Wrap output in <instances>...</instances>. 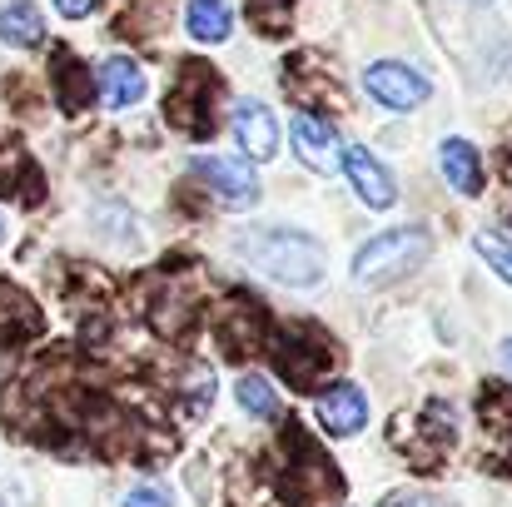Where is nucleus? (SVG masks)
Masks as SVG:
<instances>
[{
  "instance_id": "nucleus-27",
  "label": "nucleus",
  "mask_w": 512,
  "mask_h": 507,
  "mask_svg": "<svg viewBox=\"0 0 512 507\" xmlns=\"http://www.w3.org/2000/svg\"><path fill=\"white\" fill-rule=\"evenodd\" d=\"M468 5H488V0H468Z\"/></svg>"
},
{
  "instance_id": "nucleus-20",
  "label": "nucleus",
  "mask_w": 512,
  "mask_h": 507,
  "mask_svg": "<svg viewBox=\"0 0 512 507\" xmlns=\"http://www.w3.org/2000/svg\"><path fill=\"white\" fill-rule=\"evenodd\" d=\"M239 403H244V413H254V418H274V413H279V393H274V383L259 378V373L239 378Z\"/></svg>"
},
{
  "instance_id": "nucleus-22",
  "label": "nucleus",
  "mask_w": 512,
  "mask_h": 507,
  "mask_svg": "<svg viewBox=\"0 0 512 507\" xmlns=\"http://www.w3.org/2000/svg\"><path fill=\"white\" fill-rule=\"evenodd\" d=\"M289 10H294V0H249V15L264 30H284L289 25Z\"/></svg>"
},
{
  "instance_id": "nucleus-6",
  "label": "nucleus",
  "mask_w": 512,
  "mask_h": 507,
  "mask_svg": "<svg viewBox=\"0 0 512 507\" xmlns=\"http://www.w3.org/2000/svg\"><path fill=\"white\" fill-rule=\"evenodd\" d=\"M363 85H368V95H373L383 110H418V105L428 100V80H423L418 70L398 65V60H378V65H368Z\"/></svg>"
},
{
  "instance_id": "nucleus-9",
  "label": "nucleus",
  "mask_w": 512,
  "mask_h": 507,
  "mask_svg": "<svg viewBox=\"0 0 512 507\" xmlns=\"http://www.w3.org/2000/svg\"><path fill=\"white\" fill-rule=\"evenodd\" d=\"M274 363H279V373H284L294 388H309V383L324 378V368L334 363V353H329L324 343H314L304 329H294V334H284L274 343Z\"/></svg>"
},
{
  "instance_id": "nucleus-13",
  "label": "nucleus",
  "mask_w": 512,
  "mask_h": 507,
  "mask_svg": "<svg viewBox=\"0 0 512 507\" xmlns=\"http://www.w3.org/2000/svg\"><path fill=\"white\" fill-rule=\"evenodd\" d=\"M264 314L254 309V304H244V299H234L224 314H219V343L229 348V358H254L259 348H264Z\"/></svg>"
},
{
  "instance_id": "nucleus-23",
  "label": "nucleus",
  "mask_w": 512,
  "mask_h": 507,
  "mask_svg": "<svg viewBox=\"0 0 512 507\" xmlns=\"http://www.w3.org/2000/svg\"><path fill=\"white\" fill-rule=\"evenodd\" d=\"M125 507H170V493H165L160 483H140V488L125 498Z\"/></svg>"
},
{
  "instance_id": "nucleus-3",
  "label": "nucleus",
  "mask_w": 512,
  "mask_h": 507,
  "mask_svg": "<svg viewBox=\"0 0 512 507\" xmlns=\"http://www.w3.org/2000/svg\"><path fill=\"white\" fill-rule=\"evenodd\" d=\"M428 234L418 229V224H408V229H393V234H373L358 254H353V274L363 279V284H383V279H408V274H418V264L428 259Z\"/></svg>"
},
{
  "instance_id": "nucleus-11",
  "label": "nucleus",
  "mask_w": 512,
  "mask_h": 507,
  "mask_svg": "<svg viewBox=\"0 0 512 507\" xmlns=\"http://www.w3.org/2000/svg\"><path fill=\"white\" fill-rule=\"evenodd\" d=\"M234 140L249 160H274L279 155V120L269 105L259 100H239L234 105Z\"/></svg>"
},
{
  "instance_id": "nucleus-8",
  "label": "nucleus",
  "mask_w": 512,
  "mask_h": 507,
  "mask_svg": "<svg viewBox=\"0 0 512 507\" xmlns=\"http://www.w3.org/2000/svg\"><path fill=\"white\" fill-rule=\"evenodd\" d=\"M339 165H343L348 184L358 189V199H363L368 209H388V204L398 199V179L388 174V165H383L373 150H363V145H348Z\"/></svg>"
},
{
  "instance_id": "nucleus-5",
  "label": "nucleus",
  "mask_w": 512,
  "mask_h": 507,
  "mask_svg": "<svg viewBox=\"0 0 512 507\" xmlns=\"http://www.w3.org/2000/svg\"><path fill=\"white\" fill-rule=\"evenodd\" d=\"M189 174L224 204V209H249L254 199H259V179H254V169L244 165V160H224V155H199Z\"/></svg>"
},
{
  "instance_id": "nucleus-28",
  "label": "nucleus",
  "mask_w": 512,
  "mask_h": 507,
  "mask_svg": "<svg viewBox=\"0 0 512 507\" xmlns=\"http://www.w3.org/2000/svg\"><path fill=\"white\" fill-rule=\"evenodd\" d=\"M0 234H5V224H0Z\"/></svg>"
},
{
  "instance_id": "nucleus-19",
  "label": "nucleus",
  "mask_w": 512,
  "mask_h": 507,
  "mask_svg": "<svg viewBox=\"0 0 512 507\" xmlns=\"http://www.w3.org/2000/svg\"><path fill=\"white\" fill-rule=\"evenodd\" d=\"M0 304H5V314H0V338H5V343H20V338L40 334V309H35L20 289L0 284Z\"/></svg>"
},
{
  "instance_id": "nucleus-14",
  "label": "nucleus",
  "mask_w": 512,
  "mask_h": 507,
  "mask_svg": "<svg viewBox=\"0 0 512 507\" xmlns=\"http://www.w3.org/2000/svg\"><path fill=\"white\" fill-rule=\"evenodd\" d=\"M95 95L110 105V110H130L140 95H145V70L130 60V55H110L95 75Z\"/></svg>"
},
{
  "instance_id": "nucleus-21",
  "label": "nucleus",
  "mask_w": 512,
  "mask_h": 507,
  "mask_svg": "<svg viewBox=\"0 0 512 507\" xmlns=\"http://www.w3.org/2000/svg\"><path fill=\"white\" fill-rule=\"evenodd\" d=\"M478 254H483V259H488V264L512 284V244L503 239V234H478Z\"/></svg>"
},
{
  "instance_id": "nucleus-7",
  "label": "nucleus",
  "mask_w": 512,
  "mask_h": 507,
  "mask_svg": "<svg viewBox=\"0 0 512 507\" xmlns=\"http://www.w3.org/2000/svg\"><path fill=\"white\" fill-rule=\"evenodd\" d=\"M478 423H483V463L493 473H508L512 468V398L503 388H483Z\"/></svg>"
},
{
  "instance_id": "nucleus-2",
  "label": "nucleus",
  "mask_w": 512,
  "mask_h": 507,
  "mask_svg": "<svg viewBox=\"0 0 512 507\" xmlns=\"http://www.w3.org/2000/svg\"><path fill=\"white\" fill-rule=\"evenodd\" d=\"M284 473H279V493H289L294 503H329V498H339L343 483H339V468L304 438V428L299 423H289L284 428Z\"/></svg>"
},
{
  "instance_id": "nucleus-24",
  "label": "nucleus",
  "mask_w": 512,
  "mask_h": 507,
  "mask_svg": "<svg viewBox=\"0 0 512 507\" xmlns=\"http://www.w3.org/2000/svg\"><path fill=\"white\" fill-rule=\"evenodd\" d=\"M383 507H448L443 498H428V493H393Z\"/></svg>"
},
{
  "instance_id": "nucleus-26",
  "label": "nucleus",
  "mask_w": 512,
  "mask_h": 507,
  "mask_svg": "<svg viewBox=\"0 0 512 507\" xmlns=\"http://www.w3.org/2000/svg\"><path fill=\"white\" fill-rule=\"evenodd\" d=\"M503 353H508V363H512V338H508V348H503Z\"/></svg>"
},
{
  "instance_id": "nucleus-12",
  "label": "nucleus",
  "mask_w": 512,
  "mask_h": 507,
  "mask_svg": "<svg viewBox=\"0 0 512 507\" xmlns=\"http://www.w3.org/2000/svg\"><path fill=\"white\" fill-rule=\"evenodd\" d=\"M363 423H368V398H363V388H353V383H334V388H324V393H319V428H324V433H334V438H353Z\"/></svg>"
},
{
  "instance_id": "nucleus-17",
  "label": "nucleus",
  "mask_w": 512,
  "mask_h": 507,
  "mask_svg": "<svg viewBox=\"0 0 512 507\" xmlns=\"http://www.w3.org/2000/svg\"><path fill=\"white\" fill-rule=\"evenodd\" d=\"M438 160H443V174H448V184L458 194H478L483 189V160H478V150L468 140H443Z\"/></svg>"
},
{
  "instance_id": "nucleus-25",
  "label": "nucleus",
  "mask_w": 512,
  "mask_h": 507,
  "mask_svg": "<svg viewBox=\"0 0 512 507\" xmlns=\"http://www.w3.org/2000/svg\"><path fill=\"white\" fill-rule=\"evenodd\" d=\"M95 5H100V0H55V10H60L65 20H85V15H95Z\"/></svg>"
},
{
  "instance_id": "nucleus-10",
  "label": "nucleus",
  "mask_w": 512,
  "mask_h": 507,
  "mask_svg": "<svg viewBox=\"0 0 512 507\" xmlns=\"http://www.w3.org/2000/svg\"><path fill=\"white\" fill-rule=\"evenodd\" d=\"M289 135H294V150H299V160H304L309 169H319V174L339 169L343 145H339V135H334V125H329L319 110H304V115H294Z\"/></svg>"
},
{
  "instance_id": "nucleus-15",
  "label": "nucleus",
  "mask_w": 512,
  "mask_h": 507,
  "mask_svg": "<svg viewBox=\"0 0 512 507\" xmlns=\"http://www.w3.org/2000/svg\"><path fill=\"white\" fill-rule=\"evenodd\" d=\"M55 95H60V110H65V115H80V110L95 100V85H90L85 65H80L70 50L55 55Z\"/></svg>"
},
{
  "instance_id": "nucleus-4",
  "label": "nucleus",
  "mask_w": 512,
  "mask_h": 507,
  "mask_svg": "<svg viewBox=\"0 0 512 507\" xmlns=\"http://www.w3.org/2000/svg\"><path fill=\"white\" fill-rule=\"evenodd\" d=\"M214 100H219V75L204 65V60H189L174 80L170 100H165V115H170L174 130L204 140L214 130Z\"/></svg>"
},
{
  "instance_id": "nucleus-18",
  "label": "nucleus",
  "mask_w": 512,
  "mask_h": 507,
  "mask_svg": "<svg viewBox=\"0 0 512 507\" xmlns=\"http://www.w3.org/2000/svg\"><path fill=\"white\" fill-rule=\"evenodd\" d=\"M0 40H5V45H20V50L40 45V40H45L40 10H35L30 0H10V5L0 10Z\"/></svg>"
},
{
  "instance_id": "nucleus-1",
  "label": "nucleus",
  "mask_w": 512,
  "mask_h": 507,
  "mask_svg": "<svg viewBox=\"0 0 512 507\" xmlns=\"http://www.w3.org/2000/svg\"><path fill=\"white\" fill-rule=\"evenodd\" d=\"M239 254H244V264H254L259 274H269L289 289H314L324 279V249L294 229H249L239 239Z\"/></svg>"
},
{
  "instance_id": "nucleus-16",
  "label": "nucleus",
  "mask_w": 512,
  "mask_h": 507,
  "mask_svg": "<svg viewBox=\"0 0 512 507\" xmlns=\"http://www.w3.org/2000/svg\"><path fill=\"white\" fill-rule=\"evenodd\" d=\"M184 30H189L194 40H204V45H219V40H229L234 15H229L224 0H189V5H184Z\"/></svg>"
}]
</instances>
